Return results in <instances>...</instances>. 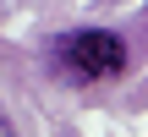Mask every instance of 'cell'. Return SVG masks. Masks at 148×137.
<instances>
[{
  "label": "cell",
  "mask_w": 148,
  "mask_h": 137,
  "mask_svg": "<svg viewBox=\"0 0 148 137\" xmlns=\"http://www.w3.org/2000/svg\"><path fill=\"white\" fill-rule=\"evenodd\" d=\"M0 137H16V126H11V115L0 110Z\"/></svg>",
  "instance_id": "cell-2"
},
{
  "label": "cell",
  "mask_w": 148,
  "mask_h": 137,
  "mask_svg": "<svg viewBox=\"0 0 148 137\" xmlns=\"http://www.w3.org/2000/svg\"><path fill=\"white\" fill-rule=\"evenodd\" d=\"M49 71L66 77L71 88L115 82V77L126 71V44H121L110 27H71V33H55V44H49Z\"/></svg>",
  "instance_id": "cell-1"
}]
</instances>
